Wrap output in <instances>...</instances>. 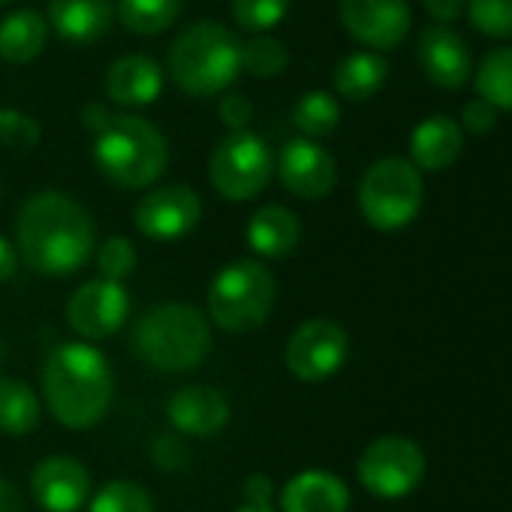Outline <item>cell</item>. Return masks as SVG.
Masks as SVG:
<instances>
[{
    "instance_id": "22",
    "label": "cell",
    "mask_w": 512,
    "mask_h": 512,
    "mask_svg": "<svg viewBox=\"0 0 512 512\" xmlns=\"http://www.w3.org/2000/svg\"><path fill=\"white\" fill-rule=\"evenodd\" d=\"M464 148V130L449 115H431L410 133V163L419 172L449 169Z\"/></svg>"
},
{
    "instance_id": "8",
    "label": "cell",
    "mask_w": 512,
    "mask_h": 512,
    "mask_svg": "<svg viewBox=\"0 0 512 512\" xmlns=\"http://www.w3.org/2000/svg\"><path fill=\"white\" fill-rule=\"evenodd\" d=\"M275 175V157L266 139L253 130L223 136L208 160L211 187L226 202H250L260 196Z\"/></svg>"
},
{
    "instance_id": "2",
    "label": "cell",
    "mask_w": 512,
    "mask_h": 512,
    "mask_svg": "<svg viewBox=\"0 0 512 512\" xmlns=\"http://www.w3.org/2000/svg\"><path fill=\"white\" fill-rule=\"evenodd\" d=\"M115 398V374L109 359L88 341L58 344L43 362V401L52 416L85 431L106 419Z\"/></svg>"
},
{
    "instance_id": "30",
    "label": "cell",
    "mask_w": 512,
    "mask_h": 512,
    "mask_svg": "<svg viewBox=\"0 0 512 512\" xmlns=\"http://www.w3.org/2000/svg\"><path fill=\"white\" fill-rule=\"evenodd\" d=\"M88 512H154V497L136 479H109L88 500Z\"/></svg>"
},
{
    "instance_id": "34",
    "label": "cell",
    "mask_w": 512,
    "mask_h": 512,
    "mask_svg": "<svg viewBox=\"0 0 512 512\" xmlns=\"http://www.w3.org/2000/svg\"><path fill=\"white\" fill-rule=\"evenodd\" d=\"M43 139V127L22 109H0V145L10 151H34Z\"/></svg>"
},
{
    "instance_id": "13",
    "label": "cell",
    "mask_w": 512,
    "mask_h": 512,
    "mask_svg": "<svg viewBox=\"0 0 512 512\" xmlns=\"http://www.w3.org/2000/svg\"><path fill=\"white\" fill-rule=\"evenodd\" d=\"M338 16L350 37L377 55L401 46L413 19L407 0H341Z\"/></svg>"
},
{
    "instance_id": "37",
    "label": "cell",
    "mask_w": 512,
    "mask_h": 512,
    "mask_svg": "<svg viewBox=\"0 0 512 512\" xmlns=\"http://www.w3.org/2000/svg\"><path fill=\"white\" fill-rule=\"evenodd\" d=\"M154 461L157 467L163 470H178L187 464V449L181 443V437H172V434H163L157 443H154Z\"/></svg>"
},
{
    "instance_id": "3",
    "label": "cell",
    "mask_w": 512,
    "mask_h": 512,
    "mask_svg": "<svg viewBox=\"0 0 512 512\" xmlns=\"http://www.w3.org/2000/svg\"><path fill=\"white\" fill-rule=\"evenodd\" d=\"M94 163L109 184L148 190L169 166V142L148 118L115 112L109 124L94 133Z\"/></svg>"
},
{
    "instance_id": "44",
    "label": "cell",
    "mask_w": 512,
    "mask_h": 512,
    "mask_svg": "<svg viewBox=\"0 0 512 512\" xmlns=\"http://www.w3.org/2000/svg\"><path fill=\"white\" fill-rule=\"evenodd\" d=\"M7 4H13V0H0V7H7Z\"/></svg>"
},
{
    "instance_id": "15",
    "label": "cell",
    "mask_w": 512,
    "mask_h": 512,
    "mask_svg": "<svg viewBox=\"0 0 512 512\" xmlns=\"http://www.w3.org/2000/svg\"><path fill=\"white\" fill-rule=\"evenodd\" d=\"M31 494L46 512H79L91 500V473L73 455H49L31 473Z\"/></svg>"
},
{
    "instance_id": "14",
    "label": "cell",
    "mask_w": 512,
    "mask_h": 512,
    "mask_svg": "<svg viewBox=\"0 0 512 512\" xmlns=\"http://www.w3.org/2000/svg\"><path fill=\"white\" fill-rule=\"evenodd\" d=\"M281 184L299 199H323L338 184L335 157L314 139H290L278 157Z\"/></svg>"
},
{
    "instance_id": "1",
    "label": "cell",
    "mask_w": 512,
    "mask_h": 512,
    "mask_svg": "<svg viewBox=\"0 0 512 512\" xmlns=\"http://www.w3.org/2000/svg\"><path fill=\"white\" fill-rule=\"evenodd\" d=\"M97 247V226L88 208L64 190L28 196L16 214L19 260L43 278H67L85 269Z\"/></svg>"
},
{
    "instance_id": "36",
    "label": "cell",
    "mask_w": 512,
    "mask_h": 512,
    "mask_svg": "<svg viewBox=\"0 0 512 512\" xmlns=\"http://www.w3.org/2000/svg\"><path fill=\"white\" fill-rule=\"evenodd\" d=\"M494 124H497V109L491 106V103H485V100H470L464 109H461V130H467V133H473V136H485V133H491L494 130Z\"/></svg>"
},
{
    "instance_id": "29",
    "label": "cell",
    "mask_w": 512,
    "mask_h": 512,
    "mask_svg": "<svg viewBox=\"0 0 512 512\" xmlns=\"http://www.w3.org/2000/svg\"><path fill=\"white\" fill-rule=\"evenodd\" d=\"M290 49L266 34H256L253 40L241 43V70L253 79H275L287 70Z\"/></svg>"
},
{
    "instance_id": "5",
    "label": "cell",
    "mask_w": 512,
    "mask_h": 512,
    "mask_svg": "<svg viewBox=\"0 0 512 512\" xmlns=\"http://www.w3.org/2000/svg\"><path fill=\"white\" fill-rule=\"evenodd\" d=\"M169 76L187 97H217L241 76V40L220 22H196L169 46Z\"/></svg>"
},
{
    "instance_id": "19",
    "label": "cell",
    "mask_w": 512,
    "mask_h": 512,
    "mask_svg": "<svg viewBox=\"0 0 512 512\" xmlns=\"http://www.w3.org/2000/svg\"><path fill=\"white\" fill-rule=\"evenodd\" d=\"M163 70L151 55H124L106 73V94L124 109H145L163 94Z\"/></svg>"
},
{
    "instance_id": "16",
    "label": "cell",
    "mask_w": 512,
    "mask_h": 512,
    "mask_svg": "<svg viewBox=\"0 0 512 512\" xmlns=\"http://www.w3.org/2000/svg\"><path fill=\"white\" fill-rule=\"evenodd\" d=\"M416 55H419V67H422L425 79L443 91L464 88L473 73L470 49H467L464 37L458 31H452L449 25L425 28L419 37Z\"/></svg>"
},
{
    "instance_id": "9",
    "label": "cell",
    "mask_w": 512,
    "mask_h": 512,
    "mask_svg": "<svg viewBox=\"0 0 512 512\" xmlns=\"http://www.w3.org/2000/svg\"><path fill=\"white\" fill-rule=\"evenodd\" d=\"M356 476L368 494L398 500L413 494L425 479V452L416 440L401 434H383L365 446L356 464Z\"/></svg>"
},
{
    "instance_id": "25",
    "label": "cell",
    "mask_w": 512,
    "mask_h": 512,
    "mask_svg": "<svg viewBox=\"0 0 512 512\" xmlns=\"http://www.w3.org/2000/svg\"><path fill=\"white\" fill-rule=\"evenodd\" d=\"M43 419L40 395L19 377H0V431L10 437H25L37 431Z\"/></svg>"
},
{
    "instance_id": "26",
    "label": "cell",
    "mask_w": 512,
    "mask_h": 512,
    "mask_svg": "<svg viewBox=\"0 0 512 512\" xmlns=\"http://www.w3.org/2000/svg\"><path fill=\"white\" fill-rule=\"evenodd\" d=\"M184 10V0H118V19L130 34L154 37L169 31Z\"/></svg>"
},
{
    "instance_id": "39",
    "label": "cell",
    "mask_w": 512,
    "mask_h": 512,
    "mask_svg": "<svg viewBox=\"0 0 512 512\" xmlns=\"http://www.w3.org/2000/svg\"><path fill=\"white\" fill-rule=\"evenodd\" d=\"M422 7L428 10V16L440 25H452L464 16L467 0H422Z\"/></svg>"
},
{
    "instance_id": "6",
    "label": "cell",
    "mask_w": 512,
    "mask_h": 512,
    "mask_svg": "<svg viewBox=\"0 0 512 512\" xmlns=\"http://www.w3.org/2000/svg\"><path fill=\"white\" fill-rule=\"evenodd\" d=\"M278 281L260 260L223 266L208 287V323L229 335L260 329L275 308Z\"/></svg>"
},
{
    "instance_id": "18",
    "label": "cell",
    "mask_w": 512,
    "mask_h": 512,
    "mask_svg": "<svg viewBox=\"0 0 512 512\" xmlns=\"http://www.w3.org/2000/svg\"><path fill=\"white\" fill-rule=\"evenodd\" d=\"M46 22L58 40L70 46L97 43L115 19L112 0H46Z\"/></svg>"
},
{
    "instance_id": "33",
    "label": "cell",
    "mask_w": 512,
    "mask_h": 512,
    "mask_svg": "<svg viewBox=\"0 0 512 512\" xmlns=\"http://www.w3.org/2000/svg\"><path fill=\"white\" fill-rule=\"evenodd\" d=\"M467 22L494 40L512 37V0H467Z\"/></svg>"
},
{
    "instance_id": "28",
    "label": "cell",
    "mask_w": 512,
    "mask_h": 512,
    "mask_svg": "<svg viewBox=\"0 0 512 512\" xmlns=\"http://www.w3.org/2000/svg\"><path fill=\"white\" fill-rule=\"evenodd\" d=\"M293 124L302 133V139L320 142L323 136H332L341 124V106H338L335 94H329V91L305 94L293 109Z\"/></svg>"
},
{
    "instance_id": "32",
    "label": "cell",
    "mask_w": 512,
    "mask_h": 512,
    "mask_svg": "<svg viewBox=\"0 0 512 512\" xmlns=\"http://www.w3.org/2000/svg\"><path fill=\"white\" fill-rule=\"evenodd\" d=\"M139 266V253H136V244L124 235H109L100 250H97V269H100V278L103 281H115V284H124Z\"/></svg>"
},
{
    "instance_id": "23",
    "label": "cell",
    "mask_w": 512,
    "mask_h": 512,
    "mask_svg": "<svg viewBox=\"0 0 512 512\" xmlns=\"http://www.w3.org/2000/svg\"><path fill=\"white\" fill-rule=\"evenodd\" d=\"M49 40V22L40 10H16L0 22V58L13 67L37 61Z\"/></svg>"
},
{
    "instance_id": "41",
    "label": "cell",
    "mask_w": 512,
    "mask_h": 512,
    "mask_svg": "<svg viewBox=\"0 0 512 512\" xmlns=\"http://www.w3.org/2000/svg\"><path fill=\"white\" fill-rule=\"evenodd\" d=\"M19 269V250L10 238L0 235V284L10 281Z\"/></svg>"
},
{
    "instance_id": "17",
    "label": "cell",
    "mask_w": 512,
    "mask_h": 512,
    "mask_svg": "<svg viewBox=\"0 0 512 512\" xmlns=\"http://www.w3.org/2000/svg\"><path fill=\"white\" fill-rule=\"evenodd\" d=\"M229 416H232V407L226 395L205 383L181 386L166 404L169 425L184 437H214L217 431L226 428Z\"/></svg>"
},
{
    "instance_id": "27",
    "label": "cell",
    "mask_w": 512,
    "mask_h": 512,
    "mask_svg": "<svg viewBox=\"0 0 512 512\" xmlns=\"http://www.w3.org/2000/svg\"><path fill=\"white\" fill-rule=\"evenodd\" d=\"M476 91L497 112H512V46L485 55L476 70Z\"/></svg>"
},
{
    "instance_id": "11",
    "label": "cell",
    "mask_w": 512,
    "mask_h": 512,
    "mask_svg": "<svg viewBox=\"0 0 512 512\" xmlns=\"http://www.w3.org/2000/svg\"><path fill=\"white\" fill-rule=\"evenodd\" d=\"M202 220V199L187 184L151 187L133 208L136 229L151 241H178Z\"/></svg>"
},
{
    "instance_id": "21",
    "label": "cell",
    "mask_w": 512,
    "mask_h": 512,
    "mask_svg": "<svg viewBox=\"0 0 512 512\" xmlns=\"http://www.w3.org/2000/svg\"><path fill=\"white\" fill-rule=\"evenodd\" d=\"M350 488L329 470H302L281 488V512H347Z\"/></svg>"
},
{
    "instance_id": "42",
    "label": "cell",
    "mask_w": 512,
    "mask_h": 512,
    "mask_svg": "<svg viewBox=\"0 0 512 512\" xmlns=\"http://www.w3.org/2000/svg\"><path fill=\"white\" fill-rule=\"evenodd\" d=\"M112 115H115V112H109L103 103H85V109H82V124H85L91 133H100V130L109 124Z\"/></svg>"
},
{
    "instance_id": "24",
    "label": "cell",
    "mask_w": 512,
    "mask_h": 512,
    "mask_svg": "<svg viewBox=\"0 0 512 512\" xmlns=\"http://www.w3.org/2000/svg\"><path fill=\"white\" fill-rule=\"evenodd\" d=\"M386 79H389V64L383 61V55L353 52L335 67L332 85L344 100L362 103V100H371L374 94H380Z\"/></svg>"
},
{
    "instance_id": "31",
    "label": "cell",
    "mask_w": 512,
    "mask_h": 512,
    "mask_svg": "<svg viewBox=\"0 0 512 512\" xmlns=\"http://www.w3.org/2000/svg\"><path fill=\"white\" fill-rule=\"evenodd\" d=\"M293 7V0H232L235 22L250 34H266L278 28Z\"/></svg>"
},
{
    "instance_id": "35",
    "label": "cell",
    "mask_w": 512,
    "mask_h": 512,
    "mask_svg": "<svg viewBox=\"0 0 512 512\" xmlns=\"http://www.w3.org/2000/svg\"><path fill=\"white\" fill-rule=\"evenodd\" d=\"M217 118L223 121V127L229 133H241V130H250L253 106L244 94H223L220 106H217Z\"/></svg>"
},
{
    "instance_id": "4",
    "label": "cell",
    "mask_w": 512,
    "mask_h": 512,
    "mask_svg": "<svg viewBox=\"0 0 512 512\" xmlns=\"http://www.w3.org/2000/svg\"><path fill=\"white\" fill-rule=\"evenodd\" d=\"M211 323L208 317L184 302H166L145 311L133 329L136 356L163 374L196 371L211 353Z\"/></svg>"
},
{
    "instance_id": "12",
    "label": "cell",
    "mask_w": 512,
    "mask_h": 512,
    "mask_svg": "<svg viewBox=\"0 0 512 512\" xmlns=\"http://www.w3.org/2000/svg\"><path fill=\"white\" fill-rule=\"evenodd\" d=\"M130 317V293L115 281H88L67 302V326L82 341H103L121 332Z\"/></svg>"
},
{
    "instance_id": "10",
    "label": "cell",
    "mask_w": 512,
    "mask_h": 512,
    "mask_svg": "<svg viewBox=\"0 0 512 512\" xmlns=\"http://www.w3.org/2000/svg\"><path fill=\"white\" fill-rule=\"evenodd\" d=\"M347 356H350L347 329L326 317H314L302 323L284 347V365L302 383L329 380L344 368Z\"/></svg>"
},
{
    "instance_id": "40",
    "label": "cell",
    "mask_w": 512,
    "mask_h": 512,
    "mask_svg": "<svg viewBox=\"0 0 512 512\" xmlns=\"http://www.w3.org/2000/svg\"><path fill=\"white\" fill-rule=\"evenodd\" d=\"M0 512H25V497L7 476H0Z\"/></svg>"
},
{
    "instance_id": "38",
    "label": "cell",
    "mask_w": 512,
    "mask_h": 512,
    "mask_svg": "<svg viewBox=\"0 0 512 512\" xmlns=\"http://www.w3.org/2000/svg\"><path fill=\"white\" fill-rule=\"evenodd\" d=\"M244 503H256V506H269L275 497V482L269 473H250L241 485Z\"/></svg>"
},
{
    "instance_id": "7",
    "label": "cell",
    "mask_w": 512,
    "mask_h": 512,
    "mask_svg": "<svg viewBox=\"0 0 512 512\" xmlns=\"http://www.w3.org/2000/svg\"><path fill=\"white\" fill-rule=\"evenodd\" d=\"M422 199V172L404 157H383L371 163L359 181V211L368 226L380 232H398L410 226L422 208Z\"/></svg>"
},
{
    "instance_id": "43",
    "label": "cell",
    "mask_w": 512,
    "mask_h": 512,
    "mask_svg": "<svg viewBox=\"0 0 512 512\" xmlns=\"http://www.w3.org/2000/svg\"><path fill=\"white\" fill-rule=\"evenodd\" d=\"M235 512H278V509H275L272 503H269V506H256V503H241V506H238Z\"/></svg>"
},
{
    "instance_id": "20",
    "label": "cell",
    "mask_w": 512,
    "mask_h": 512,
    "mask_svg": "<svg viewBox=\"0 0 512 512\" xmlns=\"http://www.w3.org/2000/svg\"><path fill=\"white\" fill-rule=\"evenodd\" d=\"M244 238L263 260H284L302 241V220L287 205H263L250 214Z\"/></svg>"
}]
</instances>
